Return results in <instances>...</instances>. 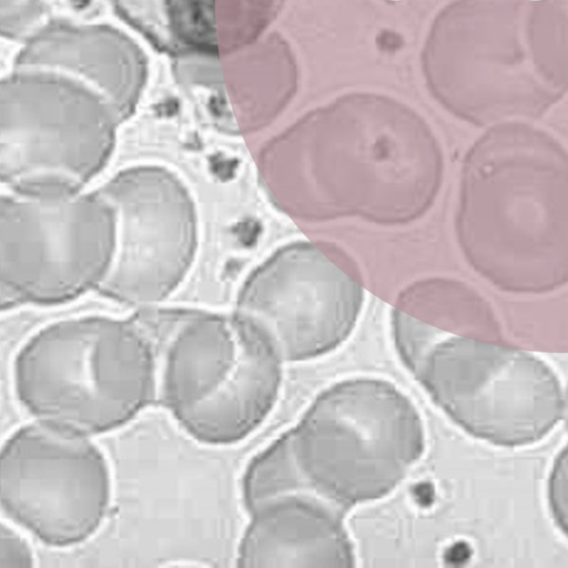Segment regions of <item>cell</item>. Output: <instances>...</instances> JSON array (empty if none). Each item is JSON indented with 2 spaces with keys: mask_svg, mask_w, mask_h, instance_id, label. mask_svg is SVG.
Listing matches in <instances>:
<instances>
[{
  "mask_svg": "<svg viewBox=\"0 0 568 568\" xmlns=\"http://www.w3.org/2000/svg\"><path fill=\"white\" fill-rule=\"evenodd\" d=\"M410 372L457 425L495 445L541 439L565 408L542 361L473 339H437Z\"/></svg>",
  "mask_w": 568,
  "mask_h": 568,
  "instance_id": "7",
  "label": "cell"
},
{
  "mask_svg": "<svg viewBox=\"0 0 568 568\" xmlns=\"http://www.w3.org/2000/svg\"><path fill=\"white\" fill-rule=\"evenodd\" d=\"M50 9L49 0H1V34L11 40H27L42 26Z\"/></svg>",
  "mask_w": 568,
  "mask_h": 568,
  "instance_id": "14",
  "label": "cell"
},
{
  "mask_svg": "<svg viewBox=\"0 0 568 568\" xmlns=\"http://www.w3.org/2000/svg\"><path fill=\"white\" fill-rule=\"evenodd\" d=\"M434 143L422 126L361 129L304 125L270 142L258 171L272 202L303 220L361 216L412 221L436 186Z\"/></svg>",
  "mask_w": 568,
  "mask_h": 568,
  "instance_id": "1",
  "label": "cell"
},
{
  "mask_svg": "<svg viewBox=\"0 0 568 568\" xmlns=\"http://www.w3.org/2000/svg\"><path fill=\"white\" fill-rule=\"evenodd\" d=\"M121 119L71 78L12 70L0 83V175L10 192H82L109 162Z\"/></svg>",
  "mask_w": 568,
  "mask_h": 568,
  "instance_id": "5",
  "label": "cell"
},
{
  "mask_svg": "<svg viewBox=\"0 0 568 568\" xmlns=\"http://www.w3.org/2000/svg\"><path fill=\"white\" fill-rule=\"evenodd\" d=\"M58 73L100 94L123 122L148 81V58L123 31L108 24L50 20L30 36L13 69Z\"/></svg>",
  "mask_w": 568,
  "mask_h": 568,
  "instance_id": "11",
  "label": "cell"
},
{
  "mask_svg": "<svg viewBox=\"0 0 568 568\" xmlns=\"http://www.w3.org/2000/svg\"><path fill=\"white\" fill-rule=\"evenodd\" d=\"M362 287L311 243L278 248L243 283L232 316L236 326L281 362L325 355L351 334Z\"/></svg>",
  "mask_w": 568,
  "mask_h": 568,
  "instance_id": "9",
  "label": "cell"
},
{
  "mask_svg": "<svg viewBox=\"0 0 568 568\" xmlns=\"http://www.w3.org/2000/svg\"><path fill=\"white\" fill-rule=\"evenodd\" d=\"M552 517L568 537V444L554 463L548 486Z\"/></svg>",
  "mask_w": 568,
  "mask_h": 568,
  "instance_id": "15",
  "label": "cell"
},
{
  "mask_svg": "<svg viewBox=\"0 0 568 568\" xmlns=\"http://www.w3.org/2000/svg\"><path fill=\"white\" fill-rule=\"evenodd\" d=\"M115 219L111 266L98 291L118 302L155 305L184 281L197 247V215L186 185L169 169L134 165L99 190Z\"/></svg>",
  "mask_w": 568,
  "mask_h": 568,
  "instance_id": "10",
  "label": "cell"
},
{
  "mask_svg": "<svg viewBox=\"0 0 568 568\" xmlns=\"http://www.w3.org/2000/svg\"><path fill=\"white\" fill-rule=\"evenodd\" d=\"M156 357V397L193 438L230 445L273 408L282 362L233 320L196 311L136 316Z\"/></svg>",
  "mask_w": 568,
  "mask_h": 568,
  "instance_id": "3",
  "label": "cell"
},
{
  "mask_svg": "<svg viewBox=\"0 0 568 568\" xmlns=\"http://www.w3.org/2000/svg\"><path fill=\"white\" fill-rule=\"evenodd\" d=\"M565 408L567 409V414H568V393H567V398H566V403H565Z\"/></svg>",
  "mask_w": 568,
  "mask_h": 568,
  "instance_id": "17",
  "label": "cell"
},
{
  "mask_svg": "<svg viewBox=\"0 0 568 568\" xmlns=\"http://www.w3.org/2000/svg\"><path fill=\"white\" fill-rule=\"evenodd\" d=\"M294 460L323 499L346 511L389 494L420 458V416L388 382H339L286 432Z\"/></svg>",
  "mask_w": 568,
  "mask_h": 568,
  "instance_id": "4",
  "label": "cell"
},
{
  "mask_svg": "<svg viewBox=\"0 0 568 568\" xmlns=\"http://www.w3.org/2000/svg\"><path fill=\"white\" fill-rule=\"evenodd\" d=\"M110 498L105 457L89 436L38 420L17 429L2 447V509L49 546L91 537Z\"/></svg>",
  "mask_w": 568,
  "mask_h": 568,
  "instance_id": "8",
  "label": "cell"
},
{
  "mask_svg": "<svg viewBox=\"0 0 568 568\" xmlns=\"http://www.w3.org/2000/svg\"><path fill=\"white\" fill-rule=\"evenodd\" d=\"M344 510L306 493L275 498L250 513L237 550L240 567L354 566Z\"/></svg>",
  "mask_w": 568,
  "mask_h": 568,
  "instance_id": "12",
  "label": "cell"
},
{
  "mask_svg": "<svg viewBox=\"0 0 568 568\" xmlns=\"http://www.w3.org/2000/svg\"><path fill=\"white\" fill-rule=\"evenodd\" d=\"M13 383L37 420L98 435L125 425L156 398V357L136 317H72L26 342Z\"/></svg>",
  "mask_w": 568,
  "mask_h": 568,
  "instance_id": "2",
  "label": "cell"
},
{
  "mask_svg": "<svg viewBox=\"0 0 568 568\" xmlns=\"http://www.w3.org/2000/svg\"><path fill=\"white\" fill-rule=\"evenodd\" d=\"M34 555L26 539L7 526L0 527V568L32 567Z\"/></svg>",
  "mask_w": 568,
  "mask_h": 568,
  "instance_id": "16",
  "label": "cell"
},
{
  "mask_svg": "<svg viewBox=\"0 0 568 568\" xmlns=\"http://www.w3.org/2000/svg\"><path fill=\"white\" fill-rule=\"evenodd\" d=\"M118 17L158 52L217 53L214 0H109Z\"/></svg>",
  "mask_w": 568,
  "mask_h": 568,
  "instance_id": "13",
  "label": "cell"
},
{
  "mask_svg": "<svg viewBox=\"0 0 568 568\" xmlns=\"http://www.w3.org/2000/svg\"><path fill=\"white\" fill-rule=\"evenodd\" d=\"M115 219L99 194L0 200V304L58 305L99 288L111 266Z\"/></svg>",
  "mask_w": 568,
  "mask_h": 568,
  "instance_id": "6",
  "label": "cell"
}]
</instances>
